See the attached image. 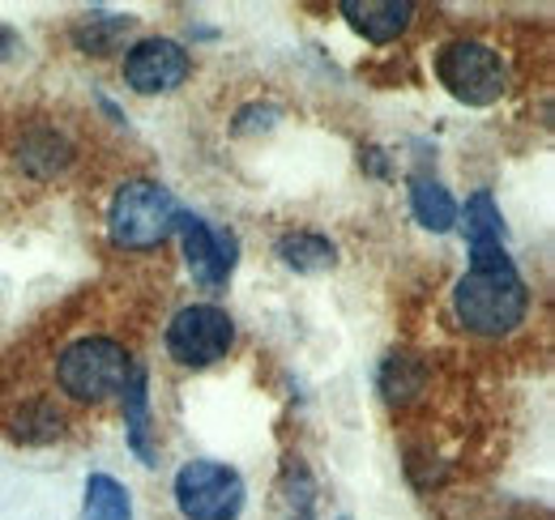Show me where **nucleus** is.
<instances>
[{
    "mask_svg": "<svg viewBox=\"0 0 555 520\" xmlns=\"http://www.w3.org/2000/svg\"><path fill=\"white\" fill-rule=\"evenodd\" d=\"M343 13L350 17V26L372 39V43H389L411 26L415 4L406 0H343Z\"/></svg>",
    "mask_w": 555,
    "mask_h": 520,
    "instance_id": "nucleus-9",
    "label": "nucleus"
},
{
    "mask_svg": "<svg viewBox=\"0 0 555 520\" xmlns=\"http://www.w3.org/2000/svg\"><path fill=\"white\" fill-rule=\"evenodd\" d=\"M278 257L286 260L291 269H299V273H321V269L334 264V244L321 239V235L295 231V235H286V239L278 244Z\"/></svg>",
    "mask_w": 555,
    "mask_h": 520,
    "instance_id": "nucleus-12",
    "label": "nucleus"
},
{
    "mask_svg": "<svg viewBox=\"0 0 555 520\" xmlns=\"http://www.w3.org/2000/svg\"><path fill=\"white\" fill-rule=\"evenodd\" d=\"M176 231L184 235V257L193 277L206 286V290H222L231 269H235V235L231 231H214L202 218L193 213H180L176 218Z\"/></svg>",
    "mask_w": 555,
    "mask_h": 520,
    "instance_id": "nucleus-7",
    "label": "nucleus"
},
{
    "mask_svg": "<svg viewBox=\"0 0 555 520\" xmlns=\"http://www.w3.org/2000/svg\"><path fill=\"white\" fill-rule=\"evenodd\" d=\"M462 325L475 333H508L526 316V282L517 277L504 244H470V273L453 290Z\"/></svg>",
    "mask_w": 555,
    "mask_h": 520,
    "instance_id": "nucleus-1",
    "label": "nucleus"
},
{
    "mask_svg": "<svg viewBox=\"0 0 555 520\" xmlns=\"http://www.w3.org/2000/svg\"><path fill=\"white\" fill-rule=\"evenodd\" d=\"M176 504L189 520H231L244 508V482L218 460H193L176 473Z\"/></svg>",
    "mask_w": 555,
    "mask_h": 520,
    "instance_id": "nucleus-4",
    "label": "nucleus"
},
{
    "mask_svg": "<svg viewBox=\"0 0 555 520\" xmlns=\"http://www.w3.org/2000/svg\"><path fill=\"white\" fill-rule=\"evenodd\" d=\"M235 341V325L222 308H209V303H197V308H184L171 328H167V350L171 359H180L184 367H209L218 359H227Z\"/></svg>",
    "mask_w": 555,
    "mask_h": 520,
    "instance_id": "nucleus-6",
    "label": "nucleus"
},
{
    "mask_svg": "<svg viewBox=\"0 0 555 520\" xmlns=\"http://www.w3.org/2000/svg\"><path fill=\"white\" fill-rule=\"evenodd\" d=\"M125 77L141 94H163L176 90L189 77V52L171 39H141L125 61Z\"/></svg>",
    "mask_w": 555,
    "mask_h": 520,
    "instance_id": "nucleus-8",
    "label": "nucleus"
},
{
    "mask_svg": "<svg viewBox=\"0 0 555 520\" xmlns=\"http://www.w3.org/2000/svg\"><path fill=\"white\" fill-rule=\"evenodd\" d=\"M436 73L449 86V94L470 103V107H487V103H495L504 94V65L483 43H453V48H444L440 61H436Z\"/></svg>",
    "mask_w": 555,
    "mask_h": 520,
    "instance_id": "nucleus-5",
    "label": "nucleus"
},
{
    "mask_svg": "<svg viewBox=\"0 0 555 520\" xmlns=\"http://www.w3.org/2000/svg\"><path fill=\"white\" fill-rule=\"evenodd\" d=\"M176 196L158 184H125L112 200V239L125 248H154L176 231Z\"/></svg>",
    "mask_w": 555,
    "mask_h": 520,
    "instance_id": "nucleus-3",
    "label": "nucleus"
},
{
    "mask_svg": "<svg viewBox=\"0 0 555 520\" xmlns=\"http://www.w3.org/2000/svg\"><path fill=\"white\" fill-rule=\"evenodd\" d=\"M133 517V504H129V491L107 478V473H94L86 482V520H129Z\"/></svg>",
    "mask_w": 555,
    "mask_h": 520,
    "instance_id": "nucleus-11",
    "label": "nucleus"
},
{
    "mask_svg": "<svg viewBox=\"0 0 555 520\" xmlns=\"http://www.w3.org/2000/svg\"><path fill=\"white\" fill-rule=\"evenodd\" d=\"M61 389L77 401H103L112 392H125L133 376V359L125 354V346L107 341V337H81L61 354Z\"/></svg>",
    "mask_w": 555,
    "mask_h": 520,
    "instance_id": "nucleus-2",
    "label": "nucleus"
},
{
    "mask_svg": "<svg viewBox=\"0 0 555 520\" xmlns=\"http://www.w3.org/2000/svg\"><path fill=\"white\" fill-rule=\"evenodd\" d=\"M466 235H470V244H500L504 226H500V209H495L491 193H475L466 200Z\"/></svg>",
    "mask_w": 555,
    "mask_h": 520,
    "instance_id": "nucleus-14",
    "label": "nucleus"
},
{
    "mask_svg": "<svg viewBox=\"0 0 555 520\" xmlns=\"http://www.w3.org/2000/svg\"><path fill=\"white\" fill-rule=\"evenodd\" d=\"M129 26H133V17H90V22H81V26L73 30V39H77L86 52L103 56V52L116 48V39H120Z\"/></svg>",
    "mask_w": 555,
    "mask_h": 520,
    "instance_id": "nucleus-15",
    "label": "nucleus"
},
{
    "mask_svg": "<svg viewBox=\"0 0 555 520\" xmlns=\"http://www.w3.org/2000/svg\"><path fill=\"white\" fill-rule=\"evenodd\" d=\"M411 205H415V218L427 231H449V226L457 222L453 196L444 193L436 180H427V176H415V180H411Z\"/></svg>",
    "mask_w": 555,
    "mask_h": 520,
    "instance_id": "nucleus-10",
    "label": "nucleus"
},
{
    "mask_svg": "<svg viewBox=\"0 0 555 520\" xmlns=\"http://www.w3.org/2000/svg\"><path fill=\"white\" fill-rule=\"evenodd\" d=\"M125 410H129V440H133V448L145 456V465H154V448H150V440H145V372L133 367V376H129V385H125Z\"/></svg>",
    "mask_w": 555,
    "mask_h": 520,
    "instance_id": "nucleus-13",
    "label": "nucleus"
},
{
    "mask_svg": "<svg viewBox=\"0 0 555 520\" xmlns=\"http://www.w3.org/2000/svg\"><path fill=\"white\" fill-rule=\"evenodd\" d=\"M295 520H312V517H308V512H304V517H295Z\"/></svg>",
    "mask_w": 555,
    "mask_h": 520,
    "instance_id": "nucleus-17",
    "label": "nucleus"
},
{
    "mask_svg": "<svg viewBox=\"0 0 555 520\" xmlns=\"http://www.w3.org/2000/svg\"><path fill=\"white\" fill-rule=\"evenodd\" d=\"M13 48H17V35L0 26V61H4V56H13Z\"/></svg>",
    "mask_w": 555,
    "mask_h": 520,
    "instance_id": "nucleus-16",
    "label": "nucleus"
}]
</instances>
